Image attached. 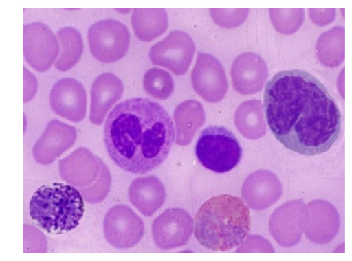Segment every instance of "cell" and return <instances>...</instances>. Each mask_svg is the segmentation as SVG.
<instances>
[{"instance_id":"cell-1","label":"cell","mask_w":352,"mask_h":261,"mask_svg":"<svg viewBox=\"0 0 352 261\" xmlns=\"http://www.w3.org/2000/svg\"><path fill=\"white\" fill-rule=\"evenodd\" d=\"M263 107L272 133L292 151L322 154L339 137L341 113L337 104L326 87L307 71L275 74L265 86Z\"/></svg>"},{"instance_id":"cell-2","label":"cell","mask_w":352,"mask_h":261,"mask_svg":"<svg viewBox=\"0 0 352 261\" xmlns=\"http://www.w3.org/2000/svg\"><path fill=\"white\" fill-rule=\"evenodd\" d=\"M104 140L109 157L120 168L144 174L164 161L175 140V128L159 103L131 98L121 102L109 113Z\"/></svg>"},{"instance_id":"cell-3","label":"cell","mask_w":352,"mask_h":261,"mask_svg":"<svg viewBox=\"0 0 352 261\" xmlns=\"http://www.w3.org/2000/svg\"><path fill=\"white\" fill-rule=\"evenodd\" d=\"M251 229L250 212L243 201L228 194L206 200L195 221V237L213 251H228L241 245Z\"/></svg>"},{"instance_id":"cell-4","label":"cell","mask_w":352,"mask_h":261,"mask_svg":"<svg viewBox=\"0 0 352 261\" xmlns=\"http://www.w3.org/2000/svg\"><path fill=\"white\" fill-rule=\"evenodd\" d=\"M85 205L80 192L62 183L43 185L30 201V216L35 225L52 234L74 229L83 216Z\"/></svg>"},{"instance_id":"cell-5","label":"cell","mask_w":352,"mask_h":261,"mask_svg":"<svg viewBox=\"0 0 352 261\" xmlns=\"http://www.w3.org/2000/svg\"><path fill=\"white\" fill-rule=\"evenodd\" d=\"M242 152L236 137L223 126L205 128L195 146V155L200 163L217 173H225L236 167Z\"/></svg>"},{"instance_id":"cell-6","label":"cell","mask_w":352,"mask_h":261,"mask_svg":"<svg viewBox=\"0 0 352 261\" xmlns=\"http://www.w3.org/2000/svg\"><path fill=\"white\" fill-rule=\"evenodd\" d=\"M88 41L93 56L102 63L117 61L128 51L130 34L121 22L107 19L94 23L89 29Z\"/></svg>"},{"instance_id":"cell-7","label":"cell","mask_w":352,"mask_h":261,"mask_svg":"<svg viewBox=\"0 0 352 261\" xmlns=\"http://www.w3.org/2000/svg\"><path fill=\"white\" fill-rule=\"evenodd\" d=\"M59 52L58 41L50 27L41 22L24 25L25 60L39 72L47 71Z\"/></svg>"},{"instance_id":"cell-8","label":"cell","mask_w":352,"mask_h":261,"mask_svg":"<svg viewBox=\"0 0 352 261\" xmlns=\"http://www.w3.org/2000/svg\"><path fill=\"white\" fill-rule=\"evenodd\" d=\"M195 46L185 32L175 30L151 48V62L170 69L175 75H183L192 62Z\"/></svg>"},{"instance_id":"cell-9","label":"cell","mask_w":352,"mask_h":261,"mask_svg":"<svg viewBox=\"0 0 352 261\" xmlns=\"http://www.w3.org/2000/svg\"><path fill=\"white\" fill-rule=\"evenodd\" d=\"M144 223L133 209L118 205L111 208L104 220L107 240L113 247L126 249L134 247L142 238Z\"/></svg>"},{"instance_id":"cell-10","label":"cell","mask_w":352,"mask_h":261,"mask_svg":"<svg viewBox=\"0 0 352 261\" xmlns=\"http://www.w3.org/2000/svg\"><path fill=\"white\" fill-rule=\"evenodd\" d=\"M192 230V220L182 208H170L153 223L152 234L155 245L164 250L186 244Z\"/></svg>"},{"instance_id":"cell-11","label":"cell","mask_w":352,"mask_h":261,"mask_svg":"<svg viewBox=\"0 0 352 261\" xmlns=\"http://www.w3.org/2000/svg\"><path fill=\"white\" fill-rule=\"evenodd\" d=\"M50 100L53 110L62 117L74 122H79L85 117L86 91L82 84L74 78H63L55 83L50 91Z\"/></svg>"},{"instance_id":"cell-12","label":"cell","mask_w":352,"mask_h":261,"mask_svg":"<svg viewBox=\"0 0 352 261\" xmlns=\"http://www.w3.org/2000/svg\"><path fill=\"white\" fill-rule=\"evenodd\" d=\"M192 83L195 91L208 101L219 97L223 84L227 85L221 64L211 55L199 52L192 72Z\"/></svg>"},{"instance_id":"cell-13","label":"cell","mask_w":352,"mask_h":261,"mask_svg":"<svg viewBox=\"0 0 352 261\" xmlns=\"http://www.w3.org/2000/svg\"><path fill=\"white\" fill-rule=\"evenodd\" d=\"M122 82L111 73H104L94 80L91 87L90 120L100 124L107 111L122 96Z\"/></svg>"},{"instance_id":"cell-14","label":"cell","mask_w":352,"mask_h":261,"mask_svg":"<svg viewBox=\"0 0 352 261\" xmlns=\"http://www.w3.org/2000/svg\"><path fill=\"white\" fill-rule=\"evenodd\" d=\"M166 196L162 181L155 176L139 177L134 179L129 188L131 203L142 214L153 215L164 204Z\"/></svg>"},{"instance_id":"cell-15","label":"cell","mask_w":352,"mask_h":261,"mask_svg":"<svg viewBox=\"0 0 352 261\" xmlns=\"http://www.w3.org/2000/svg\"><path fill=\"white\" fill-rule=\"evenodd\" d=\"M131 25L136 36L151 41L162 35L168 27V16L164 8H135Z\"/></svg>"},{"instance_id":"cell-16","label":"cell","mask_w":352,"mask_h":261,"mask_svg":"<svg viewBox=\"0 0 352 261\" xmlns=\"http://www.w3.org/2000/svg\"><path fill=\"white\" fill-rule=\"evenodd\" d=\"M57 36L60 50L54 67L59 71H65L78 62L83 50V41L80 33L72 27L60 29Z\"/></svg>"},{"instance_id":"cell-17","label":"cell","mask_w":352,"mask_h":261,"mask_svg":"<svg viewBox=\"0 0 352 261\" xmlns=\"http://www.w3.org/2000/svg\"><path fill=\"white\" fill-rule=\"evenodd\" d=\"M76 139V131L73 127L58 121L52 122L43 139L38 145L41 152L50 153L64 150L71 146Z\"/></svg>"},{"instance_id":"cell-18","label":"cell","mask_w":352,"mask_h":261,"mask_svg":"<svg viewBox=\"0 0 352 261\" xmlns=\"http://www.w3.org/2000/svg\"><path fill=\"white\" fill-rule=\"evenodd\" d=\"M200 104L195 100H187L180 104L175 110V120L177 128V143L186 144L190 140L200 111Z\"/></svg>"},{"instance_id":"cell-19","label":"cell","mask_w":352,"mask_h":261,"mask_svg":"<svg viewBox=\"0 0 352 261\" xmlns=\"http://www.w3.org/2000/svg\"><path fill=\"white\" fill-rule=\"evenodd\" d=\"M144 88L153 98L165 100L173 93V80L170 74L160 68H151L144 76Z\"/></svg>"}]
</instances>
